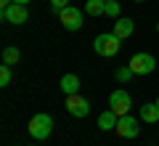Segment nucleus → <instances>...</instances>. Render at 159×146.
Here are the masks:
<instances>
[{"mask_svg": "<svg viewBox=\"0 0 159 146\" xmlns=\"http://www.w3.org/2000/svg\"><path fill=\"white\" fill-rule=\"evenodd\" d=\"M11 80H13V72H11V67H8V64H3V67H0V88L11 85Z\"/></svg>", "mask_w": 159, "mask_h": 146, "instance_id": "obj_15", "label": "nucleus"}, {"mask_svg": "<svg viewBox=\"0 0 159 146\" xmlns=\"http://www.w3.org/2000/svg\"><path fill=\"white\" fill-rule=\"evenodd\" d=\"M157 106H159V98H157Z\"/></svg>", "mask_w": 159, "mask_h": 146, "instance_id": "obj_21", "label": "nucleus"}, {"mask_svg": "<svg viewBox=\"0 0 159 146\" xmlns=\"http://www.w3.org/2000/svg\"><path fill=\"white\" fill-rule=\"evenodd\" d=\"M133 29H135V24H133V19H127V16H119L117 21H114V35H117L119 40L130 37V35H133Z\"/></svg>", "mask_w": 159, "mask_h": 146, "instance_id": "obj_9", "label": "nucleus"}, {"mask_svg": "<svg viewBox=\"0 0 159 146\" xmlns=\"http://www.w3.org/2000/svg\"><path fill=\"white\" fill-rule=\"evenodd\" d=\"M85 13L88 16H101V13H106V0H85Z\"/></svg>", "mask_w": 159, "mask_h": 146, "instance_id": "obj_13", "label": "nucleus"}, {"mask_svg": "<svg viewBox=\"0 0 159 146\" xmlns=\"http://www.w3.org/2000/svg\"><path fill=\"white\" fill-rule=\"evenodd\" d=\"M127 64H130V69L135 74H151L154 69H157V59H154L151 53H135Z\"/></svg>", "mask_w": 159, "mask_h": 146, "instance_id": "obj_5", "label": "nucleus"}, {"mask_svg": "<svg viewBox=\"0 0 159 146\" xmlns=\"http://www.w3.org/2000/svg\"><path fill=\"white\" fill-rule=\"evenodd\" d=\"M66 112L72 114V117H88L90 114V101H88L85 96H66Z\"/></svg>", "mask_w": 159, "mask_h": 146, "instance_id": "obj_7", "label": "nucleus"}, {"mask_svg": "<svg viewBox=\"0 0 159 146\" xmlns=\"http://www.w3.org/2000/svg\"><path fill=\"white\" fill-rule=\"evenodd\" d=\"M106 16L119 19V3H117V0H109V3H106Z\"/></svg>", "mask_w": 159, "mask_h": 146, "instance_id": "obj_17", "label": "nucleus"}, {"mask_svg": "<svg viewBox=\"0 0 159 146\" xmlns=\"http://www.w3.org/2000/svg\"><path fill=\"white\" fill-rule=\"evenodd\" d=\"M119 45H122V40H119L114 32H103V35H98V37L93 40V51H96L98 56L109 59V56H117Z\"/></svg>", "mask_w": 159, "mask_h": 146, "instance_id": "obj_1", "label": "nucleus"}, {"mask_svg": "<svg viewBox=\"0 0 159 146\" xmlns=\"http://www.w3.org/2000/svg\"><path fill=\"white\" fill-rule=\"evenodd\" d=\"M58 21L64 24V29L77 32V29H82V24H85V13L80 11V8H74V6H66V8L58 11Z\"/></svg>", "mask_w": 159, "mask_h": 146, "instance_id": "obj_3", "label": "nucleus"}, {"mask_svg": "<svg viewBox=\"0 0 159 146\" xmlns=\"http://www.w3.org/2000/svg\"><path fill=\"white\" fill-rule=\"evenodd\" d=\"M141 120H143V122H159V106H157V101H154V104H143V106H141Z\"/></svg>", "mask_w": 159, "mask_h": 146, "instance_id": "obj_12", "label": "nucleus"}, {"mask_svg": "<svg viewBox=\"0 0 159 146\" xmlns=\"http://www.w3.org/2000/svg\"><path fill=\"white\" fill-rule=\"evenodd\" d=\"M157 32H159V24H157Z\"/></svg>", "mask_w": 159, "mask_h": 146, "instance_id": "obj_22", "label": "nucleus"}, {"mask_svg": "<svg viewBox=\"0 0 159 146\" xmlns=\"http://www.w3.org/2000/svg\"><path fill=\"white\" fill-rule=\"evenodd\" d=\"M117 120H119V114L114 109H106V112L98 114V128L101 130H117Z\"/></svg>", "mask_w": 159, "mask_h": 146, "instance_id": "obj_10", "label": "nucleus"}, {"mask_svg": "<svg viewBox=\"0 0 159 146\" xmlns=\"http://www.w3.org/2000/svg\"><path fill=\"white\" fill-rule=\"evenodd\" d=\"M133 3H146V0H133Z\"/></svg>", "mask_w": 159, "mask_h": 146, "instance_id": "obj_20", "label": "nucleus"}, {"mask_svg": "<svg viewBox=\"0 0 159 146\" xmlns=\"http://www.w3.org/2000/svg\"><path fill=\"white\" fill-rule=\"evenodd\" d=\"M130 106H133V98H130V93H127V90L119 88V90H114V93L109 96V109H114L119 117L130 112Z\"/></svg>", "mask_w": 159, "mask_h": 146, "instance_id": "obj_6", "label": "nucleus"}, {"mask_svg": "<svg viewBox=\"0 0 159 146\" xmlns=\"http://www.w3.org/2000/svg\"><path fill=\"white\" fill-rule=\"evenodd\" d=\"M3 19H6L8 24H27V19H29V11H27V6H21V3H11L8 8H3Z\"/></svg>", "mask_w": 159, "mask_h": 146, "instance_id": "obj_8", "label": "nucleus"}, {"mask_svg": "<svg viewBox=\"0 0 159 146\" xmlns=\"http://www.w3.org/2000/svg\"><path fill=\"white\" fill-rule=\"evenodd\" d=\"M106 3H109V0H106Z\"/></svg>", "mask_w": 159, "mask_h": 146, "instance_id": "obj_23", "label": "nucleus"}, {"mask_svg": "<svg viewBox=\"0 0 159 146\" xmlns=\"http://www.w3.org/2000/svg\"><path fill=\"white\" fill-rule=\"evenodd\" d=\"M19 59H21V51H19V48H13V45H8L6 51H3V64H8V67L19 64Z\"/></svg>", "mask_w": 159, "mask_h": 146, "instance_id": "obj_14", "label": "nucleus"}, {"mask_svg": "<svg viewBox=\"0 0 159 146\" xmlns=\"http://www.w3.org/2000/svg\"><path fill=\"white\" fill-rule=\"evenodd\" d=\"M51 130H53V117L51 114L40 112V114H34V117L29 120V135H32V138L45 141L48 135H51Z\"/></svg>", "mask_w": 159, "mask_h": 146, "instance_id": "obj_2", "label": "nucleus"}, {"mask_svg": "<svg viewBox=\"0 0 159 146\" xmlns=\"http://www.w3.org/2000/svg\"><path fill=\"white\" fill-rule=\"evenodd\" d=\"M13 3H21V6H27V3H32V0H13Z\"/></svg>", "mask_w": 159, "mask_h": 146, "instance_id": "obj_19", "label": "nucleus"}, {"mask_svg": "<svg viewBox=\"0 0 159 146\" xmlns=\"http://www.w3.org/2000/svg\"><path fill=\"white\" fill-rule=\"evenodd\" d=\"M58 88H61L66 96L80 93V77H77V74H72V72H69V74H64V77H61V82H58Z\"/></svg>", "mask_w": 159, "mask_h": 146, "instance_id": "obj_11", "label": "nucleus"}, {"mask_svg": "<svg viewBox=\"0 0 159 146\" xmlns=\"http://www.w3.org/2000/svg\"><path fill=\"white\" fill-rule=\"evenodd\" d=\"M51 6H53V11H61V8L69 6V0H51Z\"/></svg>", "mask_w": 159, "mask_h": 146, "instance_id": "obj_18", "label": "nucleus"}, {"mask_svg": "<svg viewBox=\"0 0 159 146\" xmlns=\"http://www.w3.org/2000/svg\"><path fill=\"white\" fill-rule=\"evenodd\" d=\"M133 74H135V72H133V69H130V64H125V67H119L117 72H114V77H117L119 82H127V80H130Z\"/></svg>", "mask_w": 159, "mask_h": 146, "instance_id": "obj_16", "label": "nucleus"}, {"mask_svg": "<svg viewBox=\"0 0 159 146\" xmlns=\"http://www.w3.org/2000/svg\"><path fill=\"white\" fill-rule=\"evenodd\" d=\"M114 133L119 135V138H135L138 133H141V120L130 117V114H122V117L117 120V130Z\"/></svg>", "mask_w": 159, "mask_h": 146, "instance_id": "obj_4", "label": "nucleus"}]
</instances>
